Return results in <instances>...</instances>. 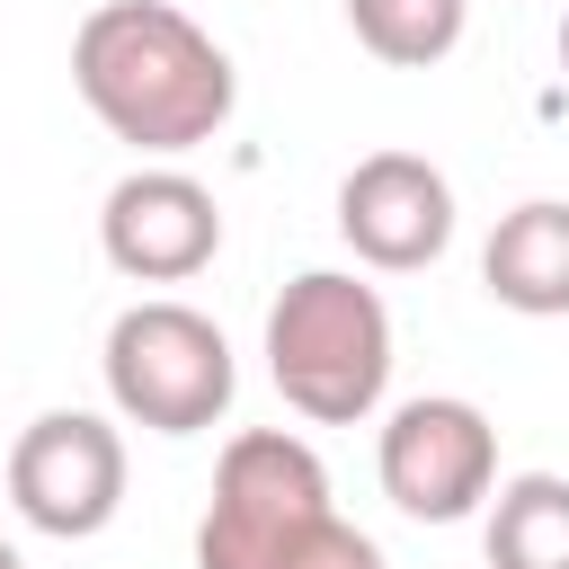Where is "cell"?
I'll use <instances>...</instances> for the list:
<instances>
[{
  "instance_id": "obj_9",
  "label": "cell",
  "mask_w": 569,
  "mask_h": 569,
  "mask_svg": "<svg viewBox=\"0 0 569 569\" xmlns=\"http://www.w3.org/2000/svg\"><path fill=\"white\" fill-rule=\"evenodd\" d=\"M480 284L525 320H569V204H516L480 249Z\"/></svg>"
},
{
  "instance_id": "obj_11",
  "label": "cell",
  "mask_w": 569,
  "mask_h": 569,
  "mask_svg": "<svg viewBox=\"0 0 569 569\" xmlns=\"http://www.w3.org/2000/svg\"><path fill=\"white\" fill-rule=\"evenodd\" d=\"M347 27L373 62L391 71H427L462 44V0H347Z\"/></svg>"
},
{
  "instance_id": "obj_7",
  "label": "cell",
  "mask_w": 569,
  "mask_h": 569,
  "mask_svg": "<svg viewBox=\"0 0 569 569\" xmlns=\"http://www.w3.org/2000/svg\"><path fill=\"white\" fill-rule=\"evenodd\" d=\"M98 249H107V267L133 276V284H187V276L213 267V249H222V204H213L187 169H133V178L107 187Z\"/></svg>"
},
{
  "instance_id": "obj_4",
  "label": "cell",
  "mask_w": 569,
  "mask_h": 569,
  "mask_svg": "<svg viewBox=\"0 0 569 569\" xmlns=\"http://www.w3.org/2000/svg\"><path fill=\"white\" fill-rule=\"evenodd\" d=\"M231 347L196 302H133L107 329V400L151 436H196L231 409Z\"/></svg>"
},
{
  "instance_id": "obj_10",
  "label": "cell",
  "mask_w": 569,
  "mask_h": 569,
  "mask_svg": "<svg viewBox=\"0 0 569 569\" xmlns=\"http://www.w3.org/2000/svg\"><path fill=\"white\" fill-rule=\"evenodd\" d=\"M489 569H569V480L516 471L489 498Z\"/></svg>"
},
{
  "instance_id": "obj_6",
  "label": "cell",
  "mask_w": 569,
  "mask_h": 569,
  "mask_svg": "<svg viewBox=\"0 0 569 569\" xmlns=\"http://www.w3.org/2000/svg\"><path fill=\"white\" fill-rule=\"evenodd\" d=\"M498 489V427L471 400H400L382 427V498L418 525H462Z\"/></svg>"
},
{
  "instance_id": "obj_5",
  "label": "cell",
  "mask_w": 569,
  "mask_h": 569,
  "mask_svg": "<svg viewBox=\"0 0 569 569\" xmlns=\"http://www.w3.org/2000/svg\"><path fill=\"white\" fill-rule=\"evenodd\" d=\"M9 498L53 542L107 533L116 507H124V436L107 418H89V409H44L9 445Z\"/></svg>"
},
{
  "instance_id": "obj_12",
  "label": "cell",
  "mask_w": 569,
  "mask_h": 569,
  "mask_svg": "<svg viewBox=\"0 0 569 569\" xmlns=\"http://www.w3.org/2000/svg\"><path fill=\"white\" fill-rule=\"evenodd\" d=\"M293 569H382V551H373V533H356L347 516H329V525L293 551Z\"/></svg>"
},
{
  "instance_id": "obj_14",
  "label": "cell",
  "mask_w": 569,
  "mask_h": 569,
  "mask_svg": "<svg viewBox=\"0 0 569 569\" xmlns=\"http://www.w3.org/2000/svg\"><path fill=\"white\" fill-rule=\"evenodd\" d=\"M560 71H569V18H560Z\"/></svg>"
},
{
  "instance_id": "obj_3",
  "label": "cell",
  "mask_w": 569,
  "mask_h": 569,
  "mask_svg": "<svg viewBox=\"0 0 569 569\" xmlns=\"http://www.w3.org/2000/svg\"><path fill=\"white\" fill-rule=\"evenodd\" d=\"M329 471L302 436L249 427L213 462V498L196 525V569H293V551L329 525Z\"/></svg>"
},
{
  "instance_id": "obj_1",
  "label": "cell",
  "mask_w": 569,
  "mask_h": 569,
  "mask_svg": "<svg viewBox=\"0 0 569 569\" xmlns=\"http://www.w3.org/2000/svg\"><path fill=\"white\" fill-rule=\"evenodd\" d=\"M89 116L133 151H196L231 124V53L169 0H107L71 36Z\"/></svg>"
},
{
  "instance_id": "obj_2",
  "label": "cell",
  "mask_w": 569,
  "mask_h": 569,
  "mask_svg": "<svg viewBox=\"0 0 569 569\" xmlns=\"http://www.w3.org/2000/svg\"><path fill=\"white\" fill-rule=\"evenodd\" d=\"M267 373L284 391V409H302L311 427H356L382 409L391 382V311L373 284L311 267L276 293L267 311Z\"/></svg>"
},
{
  "instance_id": "obj_13",
  "label": "cell",
  "mask_w": 569,
  "mask_h": 569,
  "mask_svg": "<svg viewBox=\"0 0 569 569\" xmlns=\"http://www.w3.org/2000/svg\"><path fill=\"white\" fill-rule=\"evenodd\" d=\"M0 569H27V560H18V551H9V542H0Z\"/></svg>"
},
{
  "instance_id": "obj_8",
  "label": "cell",
  "mask_w": 569,
  "mask_h": 569,
  "mask_svg": "<svg viewBox=\"0 0 569 569\" xmlns=\"http://www.w3.org/2000/svg\"><path fill=\"white\" fill-rule=\"evenodd\" d=\"M338 231H347V249L365 267L409 276V267H427L453 240V187L418 151H365L338 178Z\"/></svg>"
}]
</instances>
